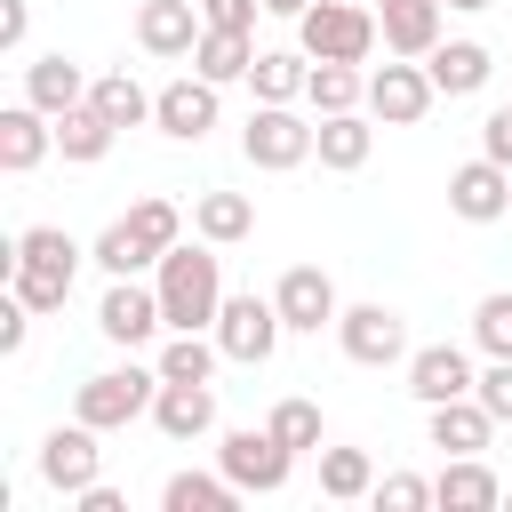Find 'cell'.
<instances>
[{"label":"cell","instance_id":"obj_25","mask_svg":"<svg viewBox=\"0 0 512 512\" xmlns=\"http://www.w3.org/2000/svg\"><path fill=\"white\" fill-rule=\"evenodd\" d=\"M192 232L216 240V248H232V240L256 232V200H248V192H200V200H192Z\"/></svg>","mask_w":512,"mask_h":512},{"label":"cell","instance_id":"obj_23","mask_svg":"<svg viewBox=\"0 0 512 512\" xmlns=\"http://www.w3.org/2000/svg\"><path fill=\"white\" fill-rule=\"evenodd\" d=\"M304 80H312V56H304V48H256V64H248L256 104H296Z\"/></svg>","mask_w":512,"mask_h":512},{"label":"cell","instance_id":"obj_31","mask_svg":"<svg viewBox=\"0 0 512 512\" xmlns=\"http://www.w3.org/2000/svg\"><path fill=\"white\" fill-rule=\"evenodd\" d=\"M16 264L72 280V272H80V240H72L64 224H24V232H16Z\"/></svg>","mask_w":512,"mask_h":512},{"label":"cell","instance_id":"obj_19","mask_svg":"<svg viewBox=\"0 0 512 512\" xmlns=\"http://www.w3.org/2000/svg\"><path fill=\"white\" fill-rule=\"evenodd\" d=\"M432 504H440V512H496V504H504V480H496L480 456H448L440 480H432Z\"/></svg>","mask_w":512,"mask_h":512},{"label":"cell","instance_id":"obj_2","mask_svg":"<svg viewBox=\"0 0 512 512\" xmlns=\"http://www.w3.org/2000/svg\"><path fill=\"white\" fill-rule=\"evenodd\" d=\"M376 40H384V24H376V8H360V0H312V8L296 16V48H304L312 64H368Z\"/></svg>","mask_w":512,"mask_h":512},{"label":"cell","instance_id":"obj_21","mask_svg":"<svg viewBox=\"0 0 512 512\" xmlns=\"http://www.w3.org/2000/svg\"><path fill=\"white\" fill-rule=\"evenodd\" d=\"M424 72H432V88H440V96H480V88H488V72H496V56H488L480 40H440V48L424 56Z\"/></svg>","mask_w":512,"mask_h":512},{"label":"cell","instance_id":"obj_18","mask_svg":"<svg viewBox=\"0 0 512 512\" xmlns=\"http://www.w3.org/2000/svg\"><path fill=\"white\" fill-rule=\"evenodd\" d=\"M424 432H432V448H448V456H480V448L496 440V416L480 408V392H464V400L424 408Z\"/></svg>","mask_w":512,"mask_h":512},{"label":"cell","instance_id":"obj_17","mask_svg":"<svg viewBox=\"0 0 512 512\" xmlns=\"http://www.w3.org/2000/svg\"><path fill=\"white\" fill-rule=\"evenodd\" d=\"M152 424H160L168 440H208V432H216V384H168V376H160Z\"/></svg>","mask_w":512,"mask_h":512},{"label":"cell","instance_id":"obj_5","mask_svg":"<svg viewBox=\"0 0 512 512\" xmlns=\"http://www.w3.org/2000/svg\"><path fill=\"white\" fill-rule=\"evenodd\" d=\"M216 464L232 472V488H240V496H280V488H288V472H296V448H280V440H272V424H240V432H224Z\"/></svg>","mask_w":512,"mask_h":512},{"label":"cell","instance_id":"obj_29","mask_svg":"<svg viewBox=\"0 0 512 512\" xmlns=\"http://www.w3.org/2000/svg\"><path fill=\"white\" fill-rule=\"evenodd\" d=\"M248 64H256V40H248V32H216V24H208L200 48H192V72L216 80V88H224V80H248Z\"/></svg>","mask_w":512,"mask_h":512},{"label":"cell","instance_id":"obj_26","mask_svg":"<svg viewBox=\"0 0 512 512\" xmlns=\"http://www.w3.org/2000/svg\"><path fill=\"white\" fill-rule=\"evenodd\" d=\"M112 136H120V128H112L96 104H72V112H56V152H64V160H80V168H96V160L112 152Z\"/></svg>","mask_w":512,"mask_h":512},{"label":"cell","instance_id":"obj_46","mask_svg":"<svg viewBox=\"0 0 512 512\" xmlns=\"http://www.w3.org/2000/svg\"><path fill=\"white\" fill-rule=\"evenodd\" d=\"M304 8H312V0H264V16H288V24H296Z\"/></svg>","mask_w":512,"mask_h":512},{"label":"cell","instance_id":"obj_27","mask_svg":"<svg viewBox=\"0 0 512 512\" xmlns=\"http://www.w3.org/2000/svg\"><path fill=\"white\" fill-rule=\"evenodd\" d=\"M216 360H224V344L200 336V328H168V344H160V376L168 384H208Z\"/></svg>","mask_w":512,"mask_h":512},{"label":"cell","instance_id":"obj_12","mask_svg":"<svg viewBox=\"0 0 512 512\" xmlns=\"http://www.w3.org/2000/svg\"><path fill=\"white\" fill-rule=\"evenodd\" d=\"M96 328H104L112 344H152V336L168 328L160 288H144V280H112V288H104V304H96Z\"/></svg>","mask_w":512,"mask_h":512},{"label":"cell","instance_id":"obj_24","mask_svg":"<svg viewBox=\"0 0 512 512\" xmlns=\"http://www.w3.org/2000/svg\"><path fill=\"white\" fill-rule=\"evenodd\" d=\"M368 152H376V128L360 112H320V168L352 176V168H368Z\"/></svg>","mask_w":512,"mask_h":512},{"label":"cell","instance_id":"obj_39","mask_svg":"<svg viewBox=\"0 0 512 512\" xmlns=\"http://www.w3.org/2000/svg\"><path fill=\"white\" fill-rule=\"evenodd\" d=\"M376 504H384V512H424V504H432V480H424V472H384V480H376Z\"/></svg>","mask_w":512,"mask_h":512},{"label":"cell","instance_id":"obj_36","mask_svg":"<svg viewBox=\"0 0 512 512\" xmlns=\"http://www.w3.org/2000/svg\"><path fill=\"white\" fill-rule=\"evenodd\" d=\"M264 424H272V440H280V448H296V456H304V448H320V408H312V400H272V416H264Z\"/></svg>","mask_w":512,"mask_h":512},{"label":"cell","instance_id":"obj_3","mask_svg":"<svg viewBox=\"0 0 512 512\" xmlns=\"http://www.w3.org/2000/svg\"><path fill=\"white\" fill-rule=\"evenodd\" d=\"M152 392H160V368H104L72 392V416L96 424V432H120V424L152 416Z\"/></svg>","mask_w":512,"mask_h":512},{"label":"cell","instance_id":"obj_10","mask_svg":"<svg viewBox=\"0 0 512 512\" xmlns=\"http://www.w3.org/2000/svg\"><path fill=\"white\" fill-rule=\"evenodd\" d=\"M96 472H104V448H96V424H56L48 440H40V480L48 488H64V496H80V488H96Z\"/></svg>","mask_w":512,"mask_h":512},{"label":"cell","instance_id":"obj_22","mask_svg":"<svg viewBox=\"0 0 512 512\" xmlns=\"http://www.w3.org/2000/svg\"><path fill=\"white\" fill-rule=\"evenodd\" d=\"M24 96H32V104H40L48 120H56V112L88 104V72H80V64H72L64 48H56V56H32V64H24Z\"/></svg>","mask_w":512,"mask_h":512},{"label":"cell","instance_id":"obj_1","mask_svg":"<svg viewBox=\"0 0 512 512\" xmlns=\"http://www.w3.org/2000/svg\"><path fill=\"white\" fill-rule=\"evenodd\" d=\"M152 288H160L168 328H216V312H224V264H216V240H176V248L152 264Z\"/></svg>","mask_w":512,"mask_h":512},{"label":"cell","instance_id":"obj_43","mask_svg":"<svg viewBox=\"0 0 512 512\" xmlns=\"http://www.w3.org/2000/svg\"><path fill=\"white\" fill-rule=\"evenodd\" d=\"M24 336H32V304L0 296V352H24Z\"/></svg>","mask_w":512,"mask_h":512},{"label":"cell","instance_id":"obj_45","mask_svg":"<svg viewBox=\"0 0 512 512\" xmlns=\"http://www.w3.org/2000/svg\"><path fill=\"white\" fill-rule=\"evenodd\" d=\"M80 512H128V504H120V488L96 480V488H80Z\"/></svg>","mask_w":512,"mask_h":512},{"label":"cell","instance_id":"obj_47","mask_svg":"<svg viewBox=\"0 0 512 512\" xmlns=\"http://www.w3.org/2000/svg\"><path fill=\"white\" fill-rule=\"evenodd\" d=\"M448 8H464V16H472V8H488V0H448Z\"/></svg>","mask_w":512,"mask_h":512},{"label":"cell","instance_id":"obj_8","mask_svg":"<svg viewBox=\"0 0 512 512\" xmlns=\"http://www.w3.org/2000/svg\"><path fill=\"white\" fill-rule=\"evenodd\" d=\"M280 336H288V320H280L272 296H224V312H216V344H224V360L264 368Z\"/></svg>","mask_w":512,"mask_h":512},{"label":"cell","instance_id":"obj_41","mask_svg":"<svg viewBox=\"0 0 512 512\" xmlns=\"http://www.w3.org/2000/svg\"><path fill=\"white\" fill-rule=\"evenodd\" d=\"M256 8H264V0H200V16H208L216 32H256Z\"/></svg>","mask_w":512,"mask_h":512},{"label":"cell","instance_id":"obj_28","mask_svg":"<svg viewBox=\"0 0 512 512\" xmlns=\"http://www.w3.org/2000/svg\"><path fill=\"white\" fill-rule=\"evenodd\" d=\"M160 504H168V512H232V504H240V488H232V472H224V464H216V472H168Z\"/></svg>","mask_w":512,"mask_h":512},{"label":"cell","instance_id":"obj_35","mask_svg":"<svg viewBox=\"0 0 512 512\" xmlns=\"http://www.w3.org/2000/svg\"><path fill=\"white\" fill-rule=\"evenodd\" d=\"M472 344L488 360H512V288H496V296L472 304Z\"/></svg>","mask_w":512,"mask_h":512},{"label":"cell","instance_id":"obj_15","mask_svg":"<svg viewBox=\"0 0 512 512\" xmlns=\"http://www.w3.org/2000/svg\"><path fill=\"white\" fill-rule=\"evenodd\" d=\"M200 32H208L200 0H144V8H136V48H144V56H192Z\"/></svg>","mask_w":512,"mask_h":512},{"label":"cell","instance_id":"obj_42","mask_svg":"<svg viewBox=\"0 0 512 512\" xmlns=\"http://www.w3.org/2000/svg\"><path fill=\"white\" fill-rule=\"evenodd\" d=\"M480 152H488V160H504V168H512V104H496V112H488V120H480Z\"/></svg>","mask_w":512,"mask_h":512},{"label":"cell","instance_id":"obj_40","mask_svg":"<svg viewBox=\"0 0 512 512\" xmlns=\"http://www.w3.org/2000/svg\"><path fill=\"white\" fill-rule=\"evenodd\" d=\"M472 392H480V408H488V416H496V424H512V360H488V368H480V384H472Z\"/></svg>","mask_w":512,"mask_h":512},{"label":"cell","instance_id":"obj_38","mask_svg":"<svg viewBox=\"0 0 512 512\" xmlns=\"http://www.w3.org/2000/svg\"><path fill=\"white\" fill-rule=\"evenodd\" d=\"M8 296H16V304H32V312H64L72 280H56V272H32V264H16V272H8Z\"/></svg>","mask_w":512,"mask_h":512},{"label":"cell","instance_id":"obj_44","mask_svg":"<svg viewBox=\"0 0 512 512\" xmlns=\"http://www.w3.org/2000/svg\"><path fill=\"white\" fill-rule=\"evenodd\" d=\"M32 32V0H0V48H24Z\"/></svg>","mask_w":512,"mask_h":512},{"label":"cell","instance_id":"obj_20","mask_svg":"<svg viewBox=\"0 0 512 512\" xmlns=\"http://www.w3.org/2000/svg\"><path fill=\"white\" fill-rule=\"evenodd\" d=\"M440 8H448V0H376L384 48H392V56H432V48H440Z\"/></svg>","mask_w":512,"mask_h":512},{"label":"cell","instance_id":"obj_16","mask_svg":"<svg viewBox=\"0 0 512 512\" xmlns=\"http://www.w3.org/2000/svg\"><path fill=\"white\" fill-rule=\"evenodd\" d=\"M48 152H56V120H48L32 96L8 104V112H0V168H8V176H32Z\"/></svg>","mask_w":512,"mask_h":512},{"label":"cell","instance_id":"obj_33","mask_svg":"<svg viewBox=\"0 0 512 512\" xmlns=\"http://www.w3.org/2000/svg\"><path fill=\"white\" fill-rule=\"evenodd\" d=\"M320 496H336V504L376 496V464H368V448H320Z\"/></svg>","mask_w":512,"mask_h":512},{"label":"cell","instance_id":"obj_7","mask_svg":"<svg viewBox=\"0 0 512 512\" xmlns=\"http://www.w3.org/2000/svg\"><path fill=\"white\" fill-rule=\"evenodd\" d=\"M432 72H424V56H392V64H376L368 72V120H384V128H416L424 112H432Z\"/></svg>","mask_w":512,"mask_h":512},{"label":"cell","instance_id":"obj_11","mask_svg":"<svg viewBox=\"0 0 512 512\" xmlns=\"http://www.w3.org/2000/svg\"><path fill=\"white\" fill-rule=\"evenodd\" d=\"M152 128L176 136V144H200V136L216 128V80H200V72L168 80V88L152 96Z\"/></svg>","mask_w":512,"mask_h":512},{"label":"cell","instance_id":"obj_13","mask_svg":"<svg viewBox=\"0 0 512 512\" xmlns=\"http://www.w3.org/2000/svg\"><path fill=\"white\" fill-rule=\"evenodd\" d=\"M448 208L464 216V224H496L504 208H512V168L504 160H464V168H448Z\"/></svg>","mask_w":512,"mask_h":512},{"label":"cell","instance_id":"obj_9","mask_svg":"<svg viewBox=\"0 0 512 512\" xmlns=\"http://www.w3.org/2000/svg\"><path fill=\"white\" fill-rule=\"evenodd\" d=\"M272 304H280V320H288V336H320V328H336V280L320 272V264H288L280 272V288H272Z\"/></svg>","mask_w":512,"mask_h":512},{"label":"cell","instance_id":"obj_6","mask_svg":"<svg viewBox=\"0 0 512 512\" xmlns=\"http://www.w3.org/2000/svg\"><path fill=\"white\" fill-rule=\"evenodd\" d=\"M336 344L352 368H408V320L392 304H344L336 312Z\"/></svg>","mask_w":512,"mask_h":512},{"label":"cell","instance_id":"obj_4","mask_svg":"<svg viewBox=\"0 0 512 512\" xmlns=\"http://www.w3.org/2000/svg\"><path fill=\"white\" fill-rule=\"evenodd\" d=\"M240 152H248V168H304L312 152H320V120H296L288 104H256L248 112V128H240Z\"/></svg>","mask_w":512,"mask_h":512},{"label":"cell","instance_id":"obj_34","mask_svg":"<svg viewBox=\"0 0 512 512\" xmlns=\"http://www.w3.org/2000/svg\"><path fill=\"white\" fill-rule=\"evenodd\" d=\"M88 104H96L112 128H144V120H152V96L136 88V72H104V80H88Z\"/></svg>","mask_w":512,"mask_h":512},{"label":"cell","instance_id":"obj_32","mask_svg":"<svg viewBox=\"0 0 512 512\" xmlns=\"http://www.w3.org/2000/svg\"><path fill=\"white\" fill-rule=\"evenodd\" d=\"M88 256H96V264H104L112 280H136V272H152V264H160V248H152V240H144V232H136L128 216H120V224H104Z\"/></svg>","mask_w":512,"mask_h":512},{"label":"cell","instance_id":"obj_14","mask_svg":"<svg viewBox=\"0 0 512 512\" xmlns=\"http://www.w3.org/2000/svg\"><path fill=\"white\" fill-rule=\"evenodd\" d=\"M480 376H472V352L464 344H416L408 352V392L424 400V408H440V400H464Z\"/></svg>","mask_w":512,"mask_h":512},{"label":"cell","instance_id":"obj_30","mask_svg":"<svg viewBox=\"0 0 512 512\" xmlns=\"http://www.w3.org/2000/svg\"><path fill=\"white\" fill-rule=\"evenodd\" d=\"M304 104H312V120H320V112H360V104H368V72H360V64H312Z\"/></svg>","mask_w":512,"mask_h":512},{"label":"cell","instance_id":"obj_37","mask_svg":"<svg viewBox=\"0 0 512 512\" xmlns=\"http://www.w3.org/2000/svg\"><path fill=\"white\" fill-rule=\"evenodd\" d=\"M128 224H136V232H144L160 256L184 240V216H176V200H160V192H152V200H136V208H128Z\"/></svg>","mask_w":512,"mask_h":512}]
</instances>
